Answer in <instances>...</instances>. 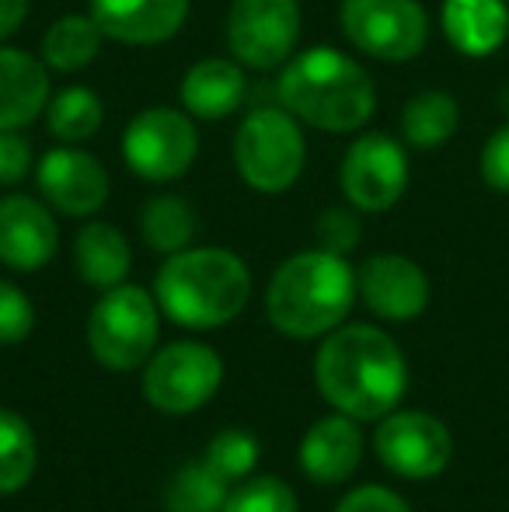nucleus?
<instances>
[{"label":"nucleus","mask_w":509,"mask_h":512,"mask_svg":"<svg viewBox=\"0 0 509 512\" xmlns=\"http://www.w3.org/2000/svg\"><path fill=\"white\" fill-rule=\"evenodd\" d=\"M140 230L157 255H178L192 244L199 220L182 196H154L140 213Z\"/></svg>","instance_id":"nucleus-24"},{"label":"nucleus","mask_w":509,"mask_h":512,"mask_svg":"<svg viewBox=\"0 0 509 512\" xmlns=\"http://www.w3.org/2000/svg\"><path fill=\"white\" fill-rule=\"evenodd\" d=\"M224 512H297V492L283 478H248L231 488Z\"/></svg>","instance_id":"nucleus-29"},{"label":"nucleus","mask_w":509,"mask_h":512,"mask_svg":"<svg viewBox=\"0 0 509 512\" xmlns=\"http://www.w3.org/2000/svg\"><path fill=\"white\" fill-rule=\"evenodd\" d=\"M258 439L245 429H224L210 439L203 460L220 474L224 481H241L255 471L258 464Z\"/></svg>","instance_id":"nucleus-28"},{"label":"nucleus","mask_w":509,"mask_h":512,"mask_svg":"<svg viewBox=\"0 0 509 512\" xmlns=\"http://www.w3.org/2000/svg\"><path fill=\"white\" fill-rule=\"evenodd\" d=\"M224 384V359L203 342H171L147 359L143 394L164 415H192Z\"/></svg>","instance_id":"nucleus-8"},{"label":"nucleus","mask_w":509,"mask_h":512,"mask_svg":"<svg viewBox=\"0 0 509 512\" xmlns=\"http://www.w3.org/2000/svg\"><path fill=\"white\" fill-rule=\"evenodd\" d=\"M279 105L321 133H356L377 112L374 77L332 46L290 56L279 70Z\"/></svg>","instance_id":"nucleus-2"},{"label":"nucleus","mask_w":509,"mask_h":512,"mask_svg":"<svg viewBox=\"0 0 509 512\" xmlns=\"http://www.w3.org/2000/svg\"><path fill=\"white\" fill-rule=\"evenodd\" d=\"M377 457L401 478L426 481L447 471L454 457V436L436 415L426 411H391L377 425Z\"/></svg>","instance_id":"nucleus-12"},{"label":"nucleus","mask_w":509,"mask_h":512,"mask_svg":"<svg viewBox=\"0 0 509 512\" xmlns=\"http://www.w3.org/2000/svg\"><path fill=\"white\" fill-rule=\"evenodd\" d=\"M28 18V0H0V42L11 39Z\"/></svg>","instance_id":"nucleus-35"},{"label":"nucleus","mask_w":509,"mask_h":512,"mask_svg":"<svg viewBox=\"0 0 509 512\" xmlns=\"http://www.w3.org/2000/svg\"><path fill=\"white\" fill-rule=\"evenodd\" d=\"M339 182L346 199L363 213H384L398 206L408 189V150L387 133H363L342 157Z\"/></svg>","instance_id":"nucleus-11"},{"label":"nucleus","mask_w":509,"mask_h":512,"mask_svg":"<svg viewBox=\"0 0 509 512\" xmlns=\"http://www.w3.org/2000/svg\"><path fill=\"white\" fill-rule=\"evenodd\" d=\"M248 95V81H245V67L238 60H220V56H206L196 67L185 70L182 88V108L192 119H206L217 122L227 119L241 108Z\"/></svg>","instance_id":"nucleus-19"},{"label":"nucleus","mask_w":509,"mask_h":512,"mask_svg":"<svg viewBox=\"0 0 509 512\" xmlns=\"http://www.w3.org/2000/svg\"><path fill=\"white\" fill-rule=\"evenodd\" d=\"M335 512H412L401 495L387 492L381 485H363L349 492L346 499L335 506Z\"/></svg>","instance_id":"nucleus-34"},{"label":"nucleus","mask_w":509,"mask_h":512,"mask_svg":"<svg viewBox=\"0 0 509 512\" xmlns=\"http://www.w3.org/2000/svg\"><path fill=\"white\" fill-rule=\"evenodd\" d=\"M321 398L356 422H377L405 398L408 366L398 342L374 324H339L314 359Z\"/></svg>","instance_id":"nucleus-1"},{"label":"nucleus","mask_w":509,"mask_h":512,"mask_svg":"<svg viewBox=\"0 0 509 512\" xmlns=\"http://www.w3.org/2000/svg\"><path fill=\"white\" fill-rule=\"evenodd\" d=\"M39 192L53 209L63 216H95L109 203V171L95 154L63 143L56 150H46L35 168Z\"/></svg>","instance_id":"nucleus-13"},{"label":"nucleus","mask_w":509,"mask_h":512,"mask_svg":"<svg viewBox=\"0 0 509 512\" xmlns=\"http://www.w3.org/2000/svg\"><path fill=\"white\" fill-rule=\"evenodd\" d=\"M300 39L297 0H231L227 46L248 70H276L293 56Z\"/></svg>","instance_id":"nucleus-10"},{"label":"nucleus","mask_w":509,"mask_h":512,"mask_svg":"<svg viewBox=\"0 0 509 512\" xmlns=\"http://www.w3.org/2000/svg\"><path fill=\"white\" fill-rule=\"evenodd\" d=\"M363 457V432L356 418L328 415L307 429L300 443V471L318 485H339L360 467Z\"/></svg>","instance_id":"nucleus-17"},{"label":"nucleus","mask_w":509,"mask_h":512,"mask_svg":"<svg viewBox=\"0 0 509 512\" xmlns=\"http://www.w3.org/2000/svg\"><path fill=\"white\" fill-rule=\"evenodd\" d=\"M478 171H482L489 189L509 196V122L499 126L496 133L485 140L482 157H478Z\"/></svg>","instance_id":"nucleus-32"},{"label":"nucleus","mask_w":509,"mask_h":512,"mask_svg":"<svg viewBox=\"0 0 509 512\" xmlns=\"http://www.w3.org/2000/svg\"><path fill=\"white\" fill-rule=\"evenodd\" d=\"M35 307L14 283L0 279V345H18L32 335Z\"/></svg>","instance_id":"nucleus-30"},{"label":"nucleus","mask_w":509,"mask_h":512,"mask_svg":"<svg viewBox=\"0 0 509 512\" xmlns=\"http://www.w3.org/2000/svg\"><path fill=\"white\" fill-rule=\"evenodd\" d=\"M123 157L126 168L143 182H175L199 157L196 122L185 108H143L123 133Z\"/></svg>","instance_id":"nucleus-7"},{"label":"nucleus","mask_w":509,"mask_h":512,"mask_svg":"<svg viewBox=\"0 0 509 512\" xmlns=\"http://www.w3.org/2000/svg\"><path fill=\"white\" fill-rule=\"evenodd\" d=\"M314 234H318V248L335 251V255H349V251L360 244L363 230H360L356 213H349V209H325V213L318 216Z\"/></svg>","instance_id":"nucleus-31"},{"label":"nucleus","mask_w":509,"mask_h":512,"mask_svg":"<svg viewBox=\"0 0 509 512\" xmlns=\"http://www.w3.org/2000/svg\"><path fill=\"white\" fill-rule=\"evenodd\" d=\"M49 105V67L42 56L0 42V133L25 129Z\"/></svg>","instance_id":"nucleus-18"},{"label":"nucleus","mask_w":509,"mask_h":512,"mask_svg":"<svg viewBox=\"0 0 509 512\" xmlns=\"http://www.w3.org/2000/svg\"><path fill=\"white\" fill-rule=\"evenodd\" d=\"M231 481H224L206 460H192L182 464L171 478L168 492H164V506L168 512H224L227 495H231Z\"/></svg>","instance_id":"nucleus-27"},{"label":"nucleus","mask_w":509,"mask_h":512,"mask_svg":"<svg viewBox=\"0 0 509 512\" xmlns=\"http://www.w3.org/2000/svg\"><path fill=\"white\" fill-rule=\"evenodd\" d=\"M105 105L91 88H63L46 105V129L60 143H84L102 129Z\"/></svg>","instance_id":"nucleus-25"},{"label":"nucleus","mask_w":509,"mask_h":512,"mask_svg":"<svg viewBox=\"0 0 509 512\" xmlns=\"http://www.w3.org/2000/svg\"><path fill=\"white\" fill-rule=\"evenodd\" d=\"M129 265H133V248H129L123 230L102 220L81 227L74 241V269L84 283L102 293L112 290V286H123Z\"/></svg>","instance_id":"nucleus-21"},{"label":"nucleus","mask_w":509,"mask_h":512,"mask_svg":"<svg viewBox=\"0 0 509 512\" xmlns=\"http://www.w3.org/2000/svg\"><path fill=\"white\" fill-rule=\"evenodd\" d=\"M154 297L175 324L213 331L231 324L248 307L252 272L227 248H185L161 265Z\"/></svg>","instance_id":"nucleus-4"},{"label":"nucleus","mask_w":509,"mask_h":512,"mask_svg":"<svg viewBox=\"0 0 509 512\" xmlns=\"http://www.w3.org/2000/svg\"><path fill=\"white\" fill-rule=\"evenodd\" d=\"M461 126V105L447 91H419L401 108V140L412 150H436Z\"/></svg>","instance_id":"nucleus-23"},{"label":"nucleus","mask_w":509,"mask_h":512,"mask_svg":"<svg viewBox=\"0 0 509 512\" xmlns=\"http://www.w3.org/2000/svg\"><path fill=\"white\" fill-rule=\"evenodd\" d=\"M60 230L46 203L32 196L0 199V262L18 272H39L56 255Z\"/></svg>","instance_id":"nucleus-15"},{"label":"nucleus","mask_w":509,"mask_h":512,"mask_svg":"<svg viewBox=\"0 0 509 512\" xmlns=\"http://www.w3.org/2000/svg\"><path fill=\"white\" fill-rule=\"evenodd\" d=\"M39 464L35 432L18 411L0 408V495H14L32 481Z\"/></svg>","instance_id":"nucleus-26"},{"label":"nucleus","mask_w":509,"mask_h":512,"mask_svg":"<svg viewBox=\"0 0 509 512\" xmlns=\"http://www.w3.org/2000/svg\"><path fill=\"white\" fill-rule=\"evenodd\" d=\"M32 171V143L18 129L0 133V185H18Z\"/></svg>","instance_id":"nucleus-33"},{"label":"nucleus","mask_w":509,"mask_h":512,"mask_svg":"<svg viewBox=\"0 0 509 512\" xmlns=\"http://www.w3.org/2000/svg\"><path fill=\"white\" fill-rule=\"evenodd\" d=\"M307 161L300 119L286 108H255L234 133V168L255 192L276 196L297 185Z\"/></svg>","instance_id":"nucleus-5"},{"label":"nucleus","mask_w":509,"mask_h":512,"mask_svg":"<svg viewBox=\"0 0 509 512\" xmlns=\"http://www.w3.org/2000/svg\"><path fill=\"white\" fill-rule=\"evenodd\" d=\"M356 272L346 255L314 248L290 255L269 279L265 314L290 338H321L335 331L356 304Z\"/></svg>","instance_id":"nucleus-3"},{"label":"nucleus","mask_w":509,"mask_h":512,"mask_svg":"<svg viewBox=\"0 0 509 512\" xmlns=\"http://www.w3.org/2000/svg\"><path fill=\"white\" fill-rule=\"evenodd\" d=\"M342 32L363 56L408 63L429 42V14L419 0H342Z\"/></svg>","instance_id":"nucleus-9"},{"label":"nucleus","mask_w":509,"mask_h":512,"mask_svg":"<svg viewBox=\"0 0 509 512\" xmlns=\"http://www.w3.org/2000/svg\"><path fill=\"white\" fill-rule=\"evenodd\" d=\"M443 35L461 56H492L509 39L506 0H447L443 4Z\"/></svg>","instance_id":"nucleus-20"},{"label":"nucleus","mask_w":509,"mask_h":512,"mask_svg":"<svg viewBox=\"0 0 509 512\" xmlns=\"http://www.w3.org/2000/svg\"><path fill=\"white\" fill-rule=\"evenodd\" d=\"M363 304L384 321H412L429 307V279L412 258L381 251L356 272Z\"/></svg>","instance_id":"nucleus-14"},{"label":"nucleus","mask_w":509,"mask_h":512,"mask_svg":"<svg viewBox=\"0 0 509 512\" xmlns=\"http://www.w3.org/2000/svg\"><path fill=\"white\" fill-rule=\"evenodd\" d=\"M91 18L105 39L123 46H161L182 32L189 0H91Z\"/></svg>","instance_id":"nucleus-16"},{"label":"nucleus","mask_w":509,"mask_h":512,"mask_svg":"<svg viewBox=\"0 0 509 512\" xmlns=\"http://www.w3.org/2000/svg\"><path fill=\"white\" fill-rule=\"evenodd\" d=\"M102 42L105 32L91 14H63L46 28L39 56L56 74H74V70H84L98 60Z\"/></svg>","instance_id":"nucleus-22"},{"label":"nucleus","mask_w":509,"mask_h":512,"mask_svg":"<svg viewBox=\"0 0 509 512\" xmlns=\"http://www.w3.org/2000/svg\"><path fill=\"white\" fill-rule=\"evenodd\" d=\"M157 335H161V304L140 286H112L91 307L88 345L105 370L126 373L143 366L154 356Z\"/></svg>","instance_id":"nucleus-6"}]
</instances>
